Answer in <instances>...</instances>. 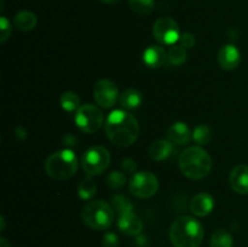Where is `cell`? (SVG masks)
<instances>
[{
    "mask_svg": "<svg viewBox=\"0 0 248 247\" xmlns=\"http://www.w3.org/2000/svg\"><path fill=\"white\" fill-rule=\"evenodd\" d=\"M106 133L113 144L121 148L130 147L137 140L140 124L132 114L123 109H116L107 118Z\"/></svg>",
    "mask_w": 248,
    "mask_h": 247,
    "instance_id": "cell-1",
    "label": "cell"
},
{
    "mask_svg": "<svg viewBox=\"0 0 248 247\" xmlns=\"http://www.w3.org/2000/svg\"><path fill=\"white\" fill-rule=\"evenodd\" d=\"M203 235L201 223L190 216H181L170 228V240L174 247H200Z\"/></svg>",
    "mask_w": 248,
    "mask_h": 247,
    "instance_id": "cell-2",
    "label": "cell"
},
{
    "mask_svg": "<svg viewBox=\"0 0 248 247\" xmlns=\"http://www.w3.org/2000/svg\"><path fill=\"white\" fill-rule=\"evenodd\" d=\"M179 169L186 178L199 181L210 174L212 159L201 147H189L179 156Z\"/></svg>",
    "mask_w": 248,
    "mask_h": 247,
    "instance_id": "cell-3",
    "label": "cell"
},
{
    "mask_svg": "<svg viewBox=\"0 0 248 247\" xmlns=\"http://www.w3.org/2000/svg\"><path fill=\"white\" fill-rule=\"evenodd\" d=\"M79 161L75 153L70 149L58 150L46 159L45 171L51 178L64 181L72 178L78 171Z\"/></svg>",
    "mask_w": 248,
    "mask_h": 247,
    "instance_id": "cell-4",
    "label": "cell"
},
{
    "mask_svg": "<svg viewBox=\"0 0 248 247\" xmlns=\"http://www.w3.org/2000/svg\"><path fill=\"white\" fill-rule=\"evenodd\" d=\"M81 217L91 229L106 230L114 220V208L103 200L91 201L82 208Z\"/></svg>",
    "mask_w": 248,
    "mask_h": 247,
    "instance_id": "cell-5",
    "label": "cell"
},
{
    "mask_svg": "<svg viewBox=\"0 0 248 247\" xmlns=\"http://www.w3.org/2000/svg\"><path fill=\"white\" fill-rule=\"evenodd\" d=\"M110 164V154L101 145H93L89 148L82 155L81 166L87 176H97L106 171Z\"/></svg>",
    "mask_w": 248,
    "mask_h": 247,
    "instance_id": "cell-6",
    "label": "cell"
},
{
    "mask_svg": "<svg viewBox=\"0 0 248 247\" xmlns=\"http://www.w3.org/2000/svg\"><path fill=\"white\" fill-rule=\"evenodd\" d=\"M103 113L93 104H84L75 113V124L85 133H94L103 124Z\"/></svg>",
    "mask_w": 248,
    "mask_h": 247,
    "instance_id": "cell-7",
    "label": "cell"
},
{
    "mask_svg": "<svg viewBox=\"0 0 248 247\" xmlns=\"http://www.w3.org/2000/svg\"><path fill=\"white\" fill-rule=\"evenodd\" d=\"M159 190L156 176L149 171H140L133 174L130 182V191L138 199H149Z\"/></svg>",
    "mask_w": 248,
    "mask_h": 247,
    "instance_id": "cell-8",
    "label": "cell"
},
{
    "mask_svg": "<svg viewBox=\"0 0 248 247\" xmlns=\"http://www.w3.org/2000/svg\"><path fill=\"white\" fill-rule=\"evenodd\" d=\"M153 35L161 45H174L181 38L179 26L171 17H160L153 26Z\"/></svg>",
    "mask_w": 248,
    "mask_h": 247,
    "instance_id": "cell-9",
    "label": "cell"
},
{
    "mask_svg": "<svg viewBox=\"0 0 248 247\" xmlns=\"http://www.w3.org/2000/svg\"><path fill=\"white\" fill-rule=\"evenodd\" d=\"M93 97L99 107L104 109L113 108L119 97V90L113 81L102 79L94 84Z\"/></svg>",
    "mask_w": 248,
    "mask_h": 247,
    "instance_id": "cell-10",
    "label": "cell"
},
{
    "mask_svg": "<svg viewBox=\"0 0 248 247\" xmlns=\"http://www.w3.org/2000/svg\"><path fill=\"white\" fill-rule=\"evenodd\" d=\"M118 228L123 234L128 236H137L143 230V222L133 211L119 216Z\"/></svg>",
    "mask_w": 248,
    "mask_h": 247,
    "instance_id": "cell-11",
    "label": "cell"
},
{
    "mask_svg": "<svg viewBox=\"0 0 248 247\" xmlns=\"http://www.w3.org/2000/svg\"><path fill=\"white\" fill-rule=\"evenodd\" d=\"M240 61H241V56H240V51L236 46L228 44V45L220 47L219 52H218V63L223 69H235L240 64Z\"/></svg>",
    "mask_w": 248,
    "mask_h": 247,
    "instance_id": "cell-12",
    "label": "cell"
},
{
    "mask_svg": "<svg viewBox=\"0 0 248 247\" xmlns=\"http://www.w3.org/2000/svg\"><path fill=\"white\" fill-rule=\"evenodd\" d=\"M229 183L237 194H248V166L237 165L229 174Z\"/></svg>",
    "mask_w": 248,
    "mask_h": 247,
    "instance_id": "cell-13",
    "label": "cell"
},
{
    "mask_svg": "<svg viewBox=\"0 0 248 247\" xmlns=\"http://www.w3.org/2000/svg\"><path fill=\"white\" fill-rule=\"evenodd\" d=\"M215 208V199L208 193H200L193 198L190 202V211L198 217H206Z\"/></svg>",
    "mask_w": 248,
    "mask_h": 247,
    "instance_id": "cell-14",
    "label": "cell"
},
{
    "mask_svg": "<svg viewBox=\"0 0 248 247\" xmlns=\"http://www.w3.org/2000/svg\"><path fill=\"white\" fill-rule=\"evenodd\" d=\"M143 62L149 68H160L167 62V52L162 46L152 45L143 52Z\"/></svg>",
    "mask_w": 248,
    "mask_h": 247,
    "instance_id": "cell-15",
    "label": "cell"
},
{
    "mask_svg": "<svg viewBox=\"0 0 248 247\" xmlns=\"http://www.w3.org/2000/svg\"><path fill=\"white\" fill-rule=\"evenodd\" d=\"M167 138L172 143L184 145L190 142V139L193 138V132H191L190 128L186 123L177 121L167 131Z\"/></svg>",
    "mask_w": 248,
    "mask_h": 247,
    "instance_id": "cell-16",
    "label": "cell"
},
{
    "mask_svg": "<svg viewBox=\"0 0 248 247\" xmlns=\"http://www.w3.org/2000/svg\"><path fill=\"white\" fill-rule=\"evenodd\" d=\"M173 150V145L170 139H159L149 147V156L154 161H164L169 159Z\"/></svg>",
    "mask_w": 248,
    "mask_h": 247,
    "instance_id": "cell-17",
    "label": "cell"
},
{
    "mask_svg": "<svg viewBox=\"0 0 248 247\" xmlns=\"http://www.w3.org/2000/svg\"><path fill=\"white\" fill-rule=\"evenodd\" d=\"M143 103V94L136 89H127L120 94V104L126 110L140 108Z\"/></svg>",
    "mask_w": 248,
    "mask_h": 247,
    "instance_id": "cell-18",
    "label": "cell"
},
{
    "mask_svg": "<svg viewBox=\"0 0 248 247\" xmlns=\"http://www.w3.org/2000/svg\"><path fill=\"white\" fill-rule=\"evenodd\" d=\"M15 26L22 31H31L35 28L36 23H38V18H36L35 14L31 11L24 10V11H19L18 14L15 16Z\"/></svg>",
    "mask_w": 248,
    "mask_h": 247,
    "instance_id": "cell-19",
    "label": "cell"
},
{
    "mask_svg": "<svg viewBox=\"0 0 248 247\" xmlns=\"http://www.w3.org/2000/svg\"><path fill=\"white\" fill-rule=\"evenodd\" d=\"M210 245L211 247H232L234 246V240H232L230 232H228L227 230L219 229L212 234Z\"/></svg>",
    "mask_w": 248,
    "mask_h": 247,
    "instance_id": "cell-20",
    "label": "cell"
},
{
    "mask_svg": "<svg viewBox=\"0 0 248 247\" xmlns=\"http://www.w3.org/2000/svg\"><path fill=\"white\" fill-rule=\"evenodd\" d=\"M186 61V50L182 45H172L167 52V62L172 65H182Z\"/></svg>",
    "mask_w": 248,
    "mask_h": 247,
    "instance_id": "cell-21",
    "label": "cell"
},
{
    "mask_svg": "<svg viewBox=\"0 0 248 247\" xmlns=\"http://www.w3.org/2000/svg\"><path fill=\"white\" fill-rule=\"evenodd\" d=\"M61 102V107L64 109L65 111L70 113V111L78 110L80 108V98L75 92L72 91H67L61 96L60 98Z\"/></svg>",
    "mask_w": 248,
    "mask_h": 247,
    "instance_id": "cell-22",
    "label": "cell"
},
{
    "mask_svg": "<svg viewBox=\"0 0 248 247\" xmlns=\"http://www.w3.org/2000/svg\"><path fill=\"white\" fill-rule=\"evenodd\" d=\"M96 191L97 185L91 177L85 178L79 184V186H78V194H79L80 199H82V200H90V199H92L94 196V194H96Z\"/></svg>",
    "mask_w": 248,
    "mask_h": 247,
    "instance_id": "cell-23",
    "label": "cell"
},
{
    "mask_svg": "<svg viewBox=\"0 0 248 247\" xmlns=\"http://www.w3.org/2000/svg\"><path fill=\"white\" fill-rule=\"evenodd\" d=\"M128 4L132 11L140 16H145V15L152 14L155 2L154 0H128Z\"/></svg>",
    "mask_w": 248,
    "mask_h": 247,
    "instance_id": "cell-24",
    "label": "cell"
},
{
    "mask_svg": "<svg viewBox=\"0 0 248 247\" xmlns=\"http://www.w3.org/2000/svg\"><path fill=\"white\" fill-rule=\"evenodd\" d=\"M211 138H212V131L207 125H198L194 128L193 132V139L198 143L199 145H206L210 143Z\"/></svg>",
    "mask_w": 248,
    "mask_h": 247,
    "instance_id": "cell-25",
    "label": "cell"
},
{
    "mask_svg": "<svg viewBox=\"0 0 248 247\" xmlns=\"http://www.w3.org/2000/svg\"><path fill=\"white\" fill-rule=\"evenodd\" d=\"M111 205H113L114 211H116L119 216L123 215V213L133 211V206L130 199L124 195H120V194L113 196V199H111Z\"/></svg>",
    "mask_w": 248,
    "mask_h": 247,
    "instance_id": "cell-26",
    "label": "cell"
},
{
    "mask_svg": "<svg viewBox=\"0 0 248 247\" xmlns=\"http://www.w3.org/2000/svg\"><path fill=\"white\" fill-rule=\"evenodd\" d=\"M107 184L111 189H120L126 184V174L121 171H113L107 177Z\"/></svg>",
    "mask_w": 248,
    "mask_h": 247,
    "instance_id": "cell-27",
    "label": "cell"
},
{
    "mask_svg": "<svg viewBox=\"0 0 248 247\" xmlns=\"http://www.w3.org/2000/svg\"><path fill=\"white\" fill-rule=\"evenodd\" d=\"M0 31H1L0 41H1V44H4L11 35V24L5 16L0 17Z\"/></svg>",
    "mask_w": 248,
    "mask_h": 247,
    "instance_id": "cell-28",
    "label": "cell"
},
{
    "mask_svg": "<svg viewBox=\"0 0 248 247\" xmlns=\"http://www.w3.org/2000/svg\"><path fill=\"white\" fill-rule=\"evenodd\" d=\"M102 245L103 247H118L119 246V237L114 232H106L102 239Z\"/></svg>",
    "mask_w": 248,
    "mask_h": 247,
    "instance_id": "cell-29",
    "label": "cell"
},
{
    "mask_svg": "<svg viewBox=\"0 0 248 247\" xmlns=\"http://www.w3.org/2000/svg\"><path fill=\"white\" fill-rule=\"evenodd\" d=\"M179 41H181V45L186 48H191L194 45H195V36L191 33H184L182 34L181 38H179Z\"/></svg>",
    "mask_w": 248,
    "mask_h": 247,
    "instance_id": "cell-30",
    "label": "cell"
},
{
    "mask_svg": "<svg viewBox=\"0 0 248 247\" xmlns=\"http://www.w3.org/2000/svg\"><path fill=\"white\" fill-rule=\"evenodd\" d=\"M123 170L126 173H136V170H137V164H136L135 160L132 157H126L123 160Z\"/></svg>",
    "mask_w": 248,
    "mask_h": 247,
    "instance_id": "cell-31",
    "label": "cell"
},
{
    "mask_svg": "<svg viewBox=\"0 0 248 247\" xmlns=\"http://www.w3.org/2000/svg\"><path fill=\"white\" fill-rule=\"evenodd\" d=\"M0 247H10V244L7 242V240L5 237L0 239Z\"/></svg>",
    "mask_w": 248,
    "mask_h": 247,
    "instance_id": "cell-32",
    "label": "cell"
},
{
    "mask_svg": "<svg viewBox=\"0 0 248 247\" xmlns=\"http://www.w3.org/2000/svg\"><path fill=\"white\" fill-rule=\"evenodd\" d=\"M101 1L106 2V4H115V2H119L120 0H101Z\"/></svg>",
    "mask_w": 248,
    "mask_h": 247,
    "instance_id": "cell-33",
    "label": "cell"
}]
</instances>
